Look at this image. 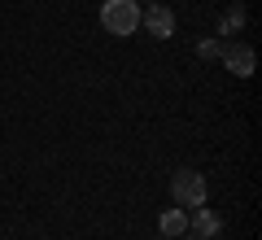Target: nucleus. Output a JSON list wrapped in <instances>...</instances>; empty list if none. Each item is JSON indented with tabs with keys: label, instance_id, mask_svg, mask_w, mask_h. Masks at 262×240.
<instances>
[{
	"label": "nucleus",
	"instance_id": "obj_8",
	"mask_svg": "<svg viewBox=\"0 0 262 240\" xmlns=\"http://www.w3.org/2000/svg\"><path fill=\"white\" fill-rule=\"evenodd\" d=\"M219 53H223V39H201L196 44V57L201 61H219Z\"/></svg>",
	"mask_w": 262,
	"mask_h": 240
},
{
	"label": "nucleus",
	"instance_id": "obj_2",
	"mask_svg": "<svg viewBox=\"0 0 262 240\" xmlns=\"http://www.w3.org/2000/svg\"><path fill=\"white\" fill-rule=\"evenodd\" d=\"M170 197H175L179 210H196V205H206L210 197V184L201 170H179L175 179H170Z\"/></svg>",
	"mask_w": 262,
	"mask_h": 240
},
{
	"label": "nucleus",
	"instance_id": "obj_9",
	"mask_svg": "<svg viewBox=\"0 0 262 240\" xmlns=\"http://www.w3.org/2000/svg\"><path fill=\"white\" fill-rule=\"evenodd\" d=\"M192 240H210V236H192Z\"/></svg>",
	"mask_w": 262,
	"mask_h": 240
},
{
	"label": "nucleus",
	"instance_id": "obj_4",
	"mask_svg": "<svg viewBox=\"0 0 262 240\" xmlns=\"http://www.w3.org/2000/svg\"><path fill=\"white\" fill-rule=\"evenodd\" d=\"M219 57H223V66H227L232 74H241V79H249V74H253V61H258L249 44H223V53H219Z\"/></svg>",
	"mask_w": 262,
	"mask_h": 240
},
{
	"label": "nucleus",
	"instance_id": "obj_7",
	"mask_svg": "<svg viewBox=\"0 0 262 240\" xmlns=\"http://www.w3.org/2000/svg\"><path fill=\"white\" fill-rule=\"evenodd\" d=\"M241 27H245V9H241V5H232V9L223 13V22H219V35L214 39H227L232 31H241Z\"/></svg>",
	"mask_w": 262,
	"mask_h": 240
},
{
	"label": "nucleus",
	"instance_id": "obj_1",
	"mask_svg": "<svg viewBox=\"0 0 262 240\" xmlns=\"http://www.w3.org/2000/svg\"><path fill=\"white\" fill-rule=\"evenodd\" d=\"M101 27L110 35H136L140 31V5L136 0H105L101 5Z\"/></svg>",
	"mask_w": 262,
	"mask_h": 240
},
{
	"label": "nucleus",
	"instance_id": "obj_10",
	"mask_svg": "<svg viewBox=\"0 0 262 240\" xmlns=\"http://www.w3.org/2000/svg\"><path fill=\"white\" fill-rule=\"evenodd\" d=\"M153 240H170V236H153Z\"/></svg>",
	"mask_w": 262,
	"mask_h": 240
},
{
	"label": "nucleus",
	"instance_id": "obj_6",
	"mask_svg": "<svg viewBox=\"0 0 262 240\" xmlns=\"http://www.w3.org/2000/svg\"><path fill=\"white\" fill-rule=\"evenodd\" d=\"M158 231H162V236H170V240L188 236V214L184 210H162L158 214Z\"/></svg>",
	"mask_w": 262,
	"mask_h": 240
},
{
	"label": "nucleus",
	"instance_id": "obj_3",
	"mask_svg": "<svg viewBox=\"0 0 262 240\" xmlns=\"http://www.w3.org/2000/svg\"><path fill=\"white\" fill-rule=\"evenodd\" d=\"M140 27L149 31L153 39H170L175 35V13H170L166 5H149V9L140 13Z\"/></svg>",
	"mask_w": 262,
	"mask_h": 240
},
{
	"label": "nucleus",
	"instance_id": "obj_5",
	"mask_svg": "<svg viewBox=\"0 0 262 240\" xmlns=\"http://www.w3.org/2000/svg\"><path fill=\"white\" fill-rule=\"evenodd\" d=\"M188 231H192V236H210V240H214L219 231H223V223H219V214H214V210L196 205V210H192V219H188Z\"/></svg>",
	"mask_w": 262,
	"mask_h": 240
}]
</instances>
